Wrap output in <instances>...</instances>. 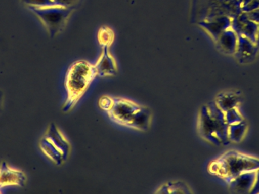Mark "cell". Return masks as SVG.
I'll list each match as a JSON object with an SVG mask.
<instances>
[{
	"instance_id": "obj_20",
	"label": "cell",
	"mask_w": 259,
	"mask_h": 194,
	"mask_svg": "<svg viewBox=\"0 0 259 194\" xmlns=\"http://www.w3.org/2000/svg\"><path fill=\"white\" fill-rule=\"evenodd\" d=\"M115 102V97L110 95H103L98 100V105L103 111H109Z\"/></svg>"
},
{
	"instance_id": "obj_14",
	"label": "cell",
	"mask_w": 259,
	"mask_h": 194,
	"mask_svg": "<svg viewBox=\"0 0 259 194\" xmlns=\"http://www.w3.org/2000/svg\"><path fill=\"white\" fill-rule=\"evenodd\" d=\"M241 100V97L237 93L224 92L217 96L214 102L218 106L225 112L231 108H237Z\"/></svg>"
},
{
	"instance_id": "obj_3",
	"label": "cell",
	"mask_w": 259,
	"mask_h": 194,
	"mask_svg": "<svg viewBox=\"0 0 259 194\" xmlns=\"http://www.w3.org/2000/svg\"><path fill=\"white\" fill-rule=\"evenodd\" d=\"M229 125L225 121V112L214 101L202 105L197 119V130L203 140L214 146H227Z\"/></svg>"
},
{
	"instance_id": "obj_9",
	"label": "cell",
	"mask_w": 259,
	"mask_h": 194,
	"mask_svg": "<svg viewBox=\"0 0 259 194\" xmlns=\"http://www.w3.org/2000/svg\"><path fill=\"white\" fill-rule=\"evenodd\" d=\"M198 24L205 31L208 32L210 36L216 41L225 30L231 27L232 18L227 15H222L202 20L199 21Z\"/></svg>"
},
{
	"instance_id": "obj_6",
	"label": "cell",
	"mask_w": 259,
	"mask_h": 194,
	"mask_svg": "<svg viewBox=\"0 0 259 194\" xmlns=\"http://www.w3.org/2000/svg\"><path fill=\"white\" fill-rule=\"evenodd\" d=\"M111 46H101V53L94 64L97 77L105 79V77H112L118 74V64L113 55L110 51Z\"/></svg>"
},
{
	"instance_id": "obj_1",
	"label": "cell",
	"mask_w": 259,
	"mask_h": 194,
	"mask_svg": "<svg viewBox=\"0 0 259 194\" xmlns=\"http://www.w3.org/2000/svg\"><path fill=\"white\" fill-rule=\"evenodd\" d=\"M97 77L94 64L85 60L74 62L68 67L64 80L66 99L62 106L64 112L75 108Z\"/></svg>"
},
{
	"instance_id": "obj_7",
	"label": "cell",
	"mask_w": 259,
	"mask_h": 194,
	"mask_svg": "<svg viewBox=\"0 0 259 194\" xmlns=\"http://www.w3.org/2000/svg\"><path fill=\"white\" fill-rule=\"evenodd\" d=\"M231 28L238 36H243L256 44L258 24L251 21L245 12H242L232 18Z\"/></svg>"
},
{
	"instance_id": "obj_11",
	"label": "cell",
	"mask_w": 259,
	"mask_h": 194,
	"mask_svg": "<svg viewBox=\"0 0 259 194\" xmlns=\"http://www.w3.org/2000/svg\"><path fill=\"white\" fill-rule=\"evenodd\" d=\"M255 171L240 174L228 183L230 190L236 193H250L255 184Z\"/></svg>"
},
{
	"instance_id": "obj_8",
	"label": "cell",
	"mask_w": 259,
	"mask_h": 194,
	"mask_svg": "<svg viewBox=\"0 0 259 194\" xmlns=\"http://www.w3.org/2000/svg\"><path fill=\"white\" fill-rule=\"evenodd\" d=\"M44 138L47 139L61 152L65 161L68 160L71 152V143L68 137L56 125L52 123L50 125L44 136Z\"/></svg>"
},
{
	"instance_id": "obj_4",
	"label": "cell",
	"mask_w": 259,
	"mask_h": 194,
	"mask_svg": "<svg viewBox=\"0 0 259 194\" xmlns=\"http://www.w3.org/2000/svg\"><path fill=\"white\" fill-rule=\"evenodd\" d=\"M259 168V160L237 151H228L211 162L208 166V172L211 175L221 177L226 182L243 172L256 171Z\"/></svg>"
},
{
	"instance_id": "obj_22",
	"label": "cell",
	"mask_w": 259,
	"mask_h": 194,
	"mask_svg": "<svg viewBox=\"0 0 259 194\" xmlns=\"http://www.w3.org/2000/svg\"><path fill=\"white\" fill-rule=\"evenodd\" d=\"M245 13H246V16L249 20L259 24V9L250 11V12H245Z\"/></svg>"
},
{
	"instance_id": "obj_19",
	"label": "cell",
	"mask_w": 259,
	"mask_h": 194,
	"mask_svg": "<svg viewBox=\"0 0 259 194\" xmlns=\"http://www.w3.org/2000/svg\"><path fill=\"white\" fill-rule=\"evenodd\" d=\"M225 121L228 125L237 123L243 120V116L240 114L237 108H231L225 112Z\"/></svg>"
},
{
	"instance_id": "obj_13",
	"label": "cell",
	"mask_w": 259,
	"mask_h": 194,
	"mask_svg": "<svg viewBox=\"0 0 259 194\" xmlns=\"http://www.w3.org/2000/svg\"><path fill=\"white\" fill-rule=\"evenodd\" d=\"M218 47L223 53L228 55L235 54L238 43V35L231 27L227 29L216 40Z\"/></svg>"
},
{
	"instance_id": "obj_5",
	"label": "cell",
	"mask_w": 259,
	"mask_h": 194,
	"mask_svg": "<svg viewBox=\"0 0 259 194\" xmlns=\"http://www.w3.org/2000/svg\"><path fill=\"white\" fill-rule=\"evenodd\" d=\"M29 9L40 20L51 37L63 30L73 12L72 7L60 6L29 7Z\"/></svg>"
},
{
	"instance_id": "obj_16",
	"label": "cell",
	"mask_w": 259,
	"mask_h": 194,
	"mask_svg": "<svg viewBox=\"0 0 259 194\" xmlns=\"http://www.w3.org/2000/svg\"><path fill=\"white\" fill-rule=\"evenodd\" d=\"M40 148L47 158L51 160L56 166H62L66 162L61 152L44 137L40 141Z\"/></svg>"
},
{
	"instance_id": "obj_21",
	"label": "cell",
	"mask_w": 259,
	"mask_h": 194,
	"mask_svg": "<svg viewBox=\"0 0 259 194\" xmlns=\"http://www.w3.org/2000/svg\"><path fill=\"white\" fill-rule=\"evenodd\" d=\"M22 1L28 7L41 8L57 6L54 0H22Z\"/></svg>"
},
{
	"instance_id": "obj_12",
	"label": "cell",
	"mask_w": 259,
	"mask_h": 194,
	"mask_svg": "<svg viewBox=\"0 0 259 194\" xmlns=\"http://www.w3.org/2000/svg\"><path fill=\"white\" fill-rule=\"evenodd\" d=\"M25 175L21 171L9 167L3 163L0 166V187L9 185L24 186Z\"/></svg>"
},
{
	"instance_id": "obj_2",
	"label": "cell",
	"mask_w": 259,
	"mask_h": 194,
	"mask_svg": "<svg viewBox=\"0 0 259 194\" xmlns=\"http://www.w3.org/2000/svg\"><path fill=\"white\" fill-rule=\"evenodd\" d=\"M106 114L116 125L140 132L149 131L153 120L149 107L124 97H115L113 105Z\"/></svg>"
},
{
	"instance_id": "obj_23",
	"label": "cell",
	"mask_w": 259,
	"mask_h": 194,
	"mask_svg": "<svg viewBox=\"0 0 259 194\" xmlns=\"http://www.w3.org/2000/svg\"><path fill=\"white\" fill-rule=\"evenodd\" d=\"M255 172H256V176H255V184H254L253 188L251 190V194L259 193V168Z\"/></svg>"
},
{
	"instance_id": "obj_10",
	"label": "cell",
	"mask_w": 259,
	"mask_h": 194,
	"mask_svg": "<svg viewBox=\"0 0 259 194\" xmlns=\"http://www.w3.org/2000/svg\"><path fill=\"white\" fill-rule=\"evenodd\" d=\"M259 47L255 43L243 36H238L236 57L240 63H249L256 57Z\"/></svg>"
},
{
	"instance_id": "obj_17",
	"label": "cell",
	"mask_w": 259,
	"mask_h": 194,
	"mask_svg": "<svg viewBox=\"0 0 259 194\" xmlns=\"http://www.w3.org/2000/svg\"><path fill=\"white\" fill-rule=\"evenodd\" d=\"M247 123L243 119L241 122L229 125L228 128V138L230 141L239 143L243 140L247 131Z\"/></svg>"
},
{
	"instance_id": "obj_24",
	"label": "cell",
	"mask_w": 259,
	"mask_h": 194,
	"mask_svg": "<svg viewBox=\"0 0 259 194\" xmlns=\"http://www.w3.org/2000/svg\"><path fill=\"white\" fill-rule=\"evenodd\" d=\"M256 45L259 47V24H258V36H257Z\"/></svg>"
},
{
	"instance_id": "obj_18",
	"label": "cell",
	"mask_w": 259,
	"mask_h": 194,
	"mask_svg": "<svg viewBox=\"0 0 259 194\" xmlns=\"http://www.w3.org/2000/svg\"><path fill=\"white\" fill-rule=\"evenodd\" d=\"M115 39V34L112 29L108 27H103L98 33V41L100 46H112Z\"/></svg>"
},
{
	"instance_id": "obj_15",
	"label": "cell",
	"mask_w": 259,
	"mask_h": 194,
	"mask_svg": "<svg viewBox=\"0 0 259 194\" xmlns=\"http://www.w3.org/2000/svg\"><path fill=\"white\" fill-rule=\"evenodd\" d=\"M191 188L182 181H170L164 183L155 190V193H192Z\"/></svg>"
}]
</instances>
